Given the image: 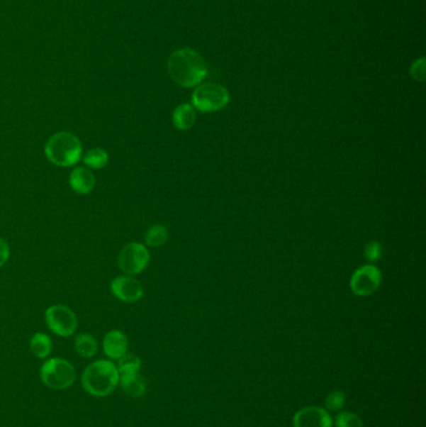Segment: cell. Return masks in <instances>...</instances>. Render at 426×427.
I'll return each instance as SVG.
<instances>
[{"mask_svg":"<svg viewBox=\"0 0 426 427\" xmlns=\"http://www.w3.org/2000/svg\"><path fill=\"white\" fill-rule=\"evenodd\" d=\"M170 78L183 88L199 85L208 74L206 64L199 52L189 48H183L170 55L168 60Z\"/></svg>","mask_w":426,"mask_h":427,"instance_id":"obj_1","label":"cell"},{"mask_svg":"<svg viewBox=\"0 0 426 427\" xmlns=\"http://www.w3.org/2000/svg\"><path fill=\"white\" fill-rule=\"evenodd\" d=\"M120 374L111 360H98L88 365L82 375V385L89 395L106 397L119 386Z\"/></svg>","mask_w":426,"mask_h":427,"instance_id":"obj_2","label":"cell"},{"mask_svg":"<svg viewBox=\"0 0 426 427\" xmlns=\"http://www.w3.org/2000/svg\"><path fill=\"white\" fill-rule=\"evenodd\" d=\"M44 154L55 167H72L82 160L84 152L78 136L70 131H58L47 139Z\"/></svg>","mask_w":426,"mask_h":427,"instance_id":"obj_3","label":"cell"},{"mask_svg":"<svg viewBox=\"0 0 426 427\" xmlns=\"http://www.w3.org/2000/svg\"><path fill=\"white\" fill-rule=\"evenodd\" d=\"M39 376L44 385L55 391H64L73 385L77 379L74 365L62 357L47 359L40 366Z\"/></svg>","mask_w":426,"mask_h":427,"instance_id":"obj_4","label":"cell"},{"mask_svg":"<svg viewBox=\"0 0 426 427\" xmlns=\"http://www.w3.org/2000/svg\"><path fill=\"white\" fill-rule=\"evenodd\" d=\"M191 101L195 109L203 113H214L224 109L229 104L230 94L228 89L220 84H201L195 89L191 95Z\"/></svg>","mask_w":426,"mask_h":427,"instance_id":"obj_5","label":"cell"},{"mask_svg":"<svg viewBox=\"0 0 426 427\" xmlns=\"http://www.w3.org/2000/svg\"><path fill=\"white\" fill-rule=\"evenodd\" d=\"M45 323L52 333L60 338H70L78 328V318L65 305H52L45 310Z\"/></svg>","mask_w":426,"mask_h":427,"instance_id":"obj_6","label":"cell"},{"mask_svg":"<svg viewBox=\"0 0 426 427\" xmlns=\"http://www.w3.org/2000/svg\"><path fill=\"white\" fill-rule=\"evenodd\" d=\"M150 261V254L145 245L140 243H129L124 246L118 256V265L124 274L134 277L147 269Z\"/></svg>","mask_w":426,"mask_h":427,"instance_id":"obj_7","label":"cell"},{"mask_svg":"<svg viewBox=\"0 0 426 427\" xmlns=\"http://www.w3.org/2000/svg\"><path fill=\"white\" fill-rule=\"evenodd\" d=\"M381 272L376 266L364 265L350 279V289L358 296H370L379 289Z\"/></svg>","mask_w":426,"mask_h":427,"instance_id":"obj_8","label":"cell"},{"mask_svg":"<svg viewBox=\"0 0 426 427\" xmlns=\"http://www.w3.org/2000/svg\"><path fill=\"white\" fill-rule=\"evenodd\" d=\"M111 292L118 300L123 302H137L144 295L142 284L130 275H121L113 279Z\"/></svg>","mask_w":426,"mask_h":427,"instance_id":"obj_9","label":"cell"},{"mask_svg":"<svg viewBox=\"0 0 426 427\" xmlns=\"http://www.w3.org/2000/svg\"><path fill=\"white\" fill-rule=\"evenodd\" d=\"M294 427H332V416L321 407H306L295 414Z\"/></svg>","mask_w":426,"mask_h":427,"instance_id":"obj_10","label":"cell"},{"mask_svg":"<svg viewBox=\"0 0 426 427\" xmlns=\"http://www.w3.org/2000/svg\"><path fill=\"white\" fill-rule=\"evenodd\" d=\"M129 340L125 333L120 330H111L106 333L103 339V350L106 357L111 360H119L128 353Z\"/></svg>","mask_w":426,"mask_h":427,"instance_id":"obj_11","label":"cell"},{"mask_svg":"<svg viewBox=\"0 0 426 427\" xmlns=\"http://www.w3.org/2000/svg\"><path fill=\"white\" fill-rule=\"evenodd\" d=\"M95 184H96V179L89 167H74L69 175L70 188L74 193L79 194V195H88L91 193L94 190Z\"/></svg>","mask_w":426,"mask_h":427,"instance_id":"obj_12","label":"cell"},{"mask_svg":"<svg viewBox=\"0 0 426 427\" xmlns=\"http://www.w3.org/2000/svg\"><path fill=\"white\" fill-rule=\"evenodd\" d=\"M119 385L124 392L130 397L138 399L145 395L147 391V382L144 376L138 374H132V375H121L119 380Z\"/></svg>","mask_w":426,"mask_h":427,"instance_id":"obj_13","label":"cell"},{"mask_svg":"<svg viewBox=\"0 0 426 427\" xmlns=\"http://www.w3.org/2000/svg\"><path fill=\"white\" fill-rule=\"evenodd\" d=\"M196 121L194 106L190 104H180L173 111V124L179 131H189Z\"/></svg>","mask_w":426,"mask_h":427,"instance_id":"obj_14","label":"cell"},{"mask_svg":"<svg viewBox=\"0 0 426 427\" xmlns=\"http://www.w3.org/2000/svg\"><path fill=\"white\" fill-rule=\"evenodd\" d=\"M29 350L37 359H47L53 351V341L45 333H35L29 343Z\"/></svg>","mask_w":426,"mask_h":427,"instance_id":"obj_15","label":"cell"},{"mask_svg":"<svg viewBox=\"0 0 426 427\" xmlns=\"http://www.w3.org/2000/svg\"><path fill=\"white\" fill-rule=\"evenodd\" d=\"M74 349L83 359H91L98 353V341L89 333H79L74 339Z\"/></svg>","mask_w":426,"mask_h":427,"instance_id":"obj_16","label":"cell"},{"mask_svg":"<svg viewBox=\"0 0 426 427\" xmlns=\"http://www.w3.org/2000/svg\"><path fill=\"white\" fill-rule=\"evenodd\" d=\"M82 160L86 167L90 170H100L109 164V154L106 149L101 148H93L83 154Z\"/></svg>","mask_w":426,"mask_h":427,"instance_id":"obj_17","label":"cell"},{"mask_svg":"<svg viewBox=\"0 0 426 427\" xmlns=\"http://www.w3.org/2000/svg\"><path fill=\"white\" fill-rule=\"evenodd\" d=\"M116 369L121 375H132L138 374L142 367V360L139 356L134 354H125L121 356L120 359L116 360Z\"/></svg>","mask_w":426,"mask_h":427,"instance_id":"obj_18","label":"cell"},{"mask_svg":"<svg viewBox=\"0 0 426 427\" xmlns=\"http://www.w3.org/2000/svg\"><path fill=\"white\" fill-rule=\"evenodd\" d=\"M169 239V231L164 225H153L145 234V244L152 248L163 246Z\"/></svg>","mask_w":426,"mask_h":427,"instance_id":"obj_19","label":"cell"},{"mask_svg":"<svg viewBox=\"0 0 426 427\" xmlns=\"http://www.w3.org/2000/svg\"><path fill=\"white\" fill-rule=\"evenodd\" d=\"M337 427H364V422L353 412H342L337 417Z\"/></svg>","mask_w":426,"mask_h":427,"instance_id":"obj_20","label":"cell"},{"mask_svg":"<svg viewBox=\"0 0 426 427\" xmlns=\"http://www.w3.org/2000/svg\"><path fill=\"white\" fill-rule=\"evenodd\" d=\"M325 405H327V410H330V411H339L345 405V395L342 394V391H334L327 396Z\"/></svg>","mask_w":426,"mask_h":427,"instance_id":"obj_21","label":"cell"},{"mask_svg":"<svg viewBox=\"0 0 426 427\" xmlns=\"http://www.w3.org/2000/svg\"><path fill=\"white\" fill-rule=\"evenodd\" d=\"M365 257L368 259L370 262H376L381 259L383 256V246L380 244L379 241H370L369 244L365 246Z\"/></svg>","mask_w":426,"mask_h":427,"instance_id":"obj_22","label":"cell"},{"mask_svg":"<svg viewBox=\"0 0 426 427\" xmlns=\"http://www.w3.org/2000/svg\"><path fill=\"white\" fill-rule=\"evenodd\" d=\"M425 57H421L415 60L410 68L411 78L417 82H424L426 75Z\"/></svg>","mask_w":426,"mask_h":427,"instance_id":"obj_23","label":"cell"},{"mask_svg":"<svg viewBox=\"0 0 426 427\" xmlns=\"http://www.w3.org/2000/svg\"><path fill=\"white\" fill-rule=\"evenodd\" d=\"M11 257V246L6 240L0 238V267L6 265Z\"/></svg>","mask_w":426,"mask_h":427,"instance_id":"obj_24","label":"cell"}]
</instances>
